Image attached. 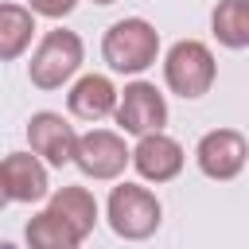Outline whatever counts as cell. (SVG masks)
Here are the masks:
<instances>
[{"label": "cell", "mask_w": 249, "mask_h": 249, "mask_svg": "<svg viewBox=\"0 0 249 249\" xmlns=\"http://www.w3.org/2000/svg\"><path fill=\"white\" fill-rule=\"evenodd\" d=\"M101 58L117 74H144L160 58V31L144 16H124V19L109 23V31L101 39Z\"/></svg>", "instance_id": "obj_1"}, {"label": "cell", "mask_w": 249, "mask_h": 249, "mask_svg": "<svg viewBox=\"0 0 249 249\" xmlns=\"http://www.w3.org/2000/svg\"><path fill=\"white\" fill-rule=\"evenodd\" d=\"M82 58H86L82 35L78 31H66V27H51L39 39V47L31 51L27 78H31L35 89H62L82 70Z\"/></svg>", "instance_id": "obj_2"}, {"label": "cell", "mask_w": 249, "mask_h": 249, "mask_svg": "<svg viewBox=\"0 0 249 249\" xmlns=\"http://www.w3.org/2000/svg\"><path fill=\"white\" fill-rule=\"evenodd\" d=\"M105 218H109V230L124 241H148L160 222H163V206L160 198L140 187V183H117L109 191V202H105Z\"/></svg>", "instance_id": "obj_3"}, {"label": "cell", "mask_w": 249, "mask_h": 249, "mask_svg": "<svg viewBox=\"0 0 249 249\" xmlns=\"http://www.w3.org/2000/svg\"><path fill=\"white\" fill-rule=\"evenodd\" d=\"M218 78V62H214V51L202 43V39H179L167 47L163 54V82L171 93L195 101V97H206L210 86Z\"/></svg>", "instance_id": "obj_4"}, {"label": "cell", "mask_w": 249, "mask_h": 249, "mask_svg": "<svg viewBox=\"0 0 249 249\" xmlns=\"http://www.w3.org/2000/svg\"><path fill=\"white\" fill-rule=\"evenodd\" d=\"M132 163V148L124 144L121 132L113 128H89L78 136V152H74V167L86 175V179H121L124 167Z\"/></svg>", "instance_id": "obj_5"}, {"label": "cell", "mask_w": 249, "mask_h": 249, "mask_svg": "<svg viewBox=\"0 0 249 249\" xmlns=\"http://www.w3.org/2000/svg\"><path fill=\"white\" fill-rule=\"evenodd\" d=\"M121 132L128 136H152V132H163L167 124V101L163 93L152 86V82H128L117 97V109H113Z\"/></svg>", "instance_id": "obj_6"}, {"label": "cell", "mask_w": 249, "mask_h": 249, "mask_svg": "<svg viewBox=\"0 0 249 249\" xmlns=\"http://www.w3.org/2000/svg\"><path fill=\"white\" fill-rule=\"evenodd\" d=\"M195 163L206 179H218V183H230L245 171L249 163V140L237 132V128H210L202 132V140L195 144Z\"/></svg>", "instance_id": "obj_7"}, {"label": "cell", "mask_w": 249, "mask_h": 249, "mask_svg": "<svg viewBox=\"0 0 249 249\" xmlns=\"http://www.w3.org/2000/svg\"><path fill=\"white\" fill-rule=\"evenodd\" d=\"M78 136H82V132H78L62 113H54V109H39V113H31V121H27V144H31V152H35L47 167H66V163H74Z\"/></svg>", "instance_id": "obj_8"}, {"label": "cell", "mask_w": 249, "mask_h": 249, "mask_svg": "<svg viewBox=\"0 0 249 249\" xmlns=\"http://www.w3.org/2000/svg\"><path fill=\"white\" fill-rule=\"evenodd\" d=\"M187 156H183V144L171 140L167 132H152V136H140L136 148H132V167L144 183H171L179 171H183Z\"/></svg>", "instance_id": "obj_9"}, {"label": "cell", "mask_w": 249, "mask_h": 249, "mask_svg": "<svg viewBox=\"0 0 249 249\" xmlns=\"http://www.w3.org/2000/svg\"><path fill=\"white\" fill-rule=\"evenodd\" d=\"M12 202H43L51 198V183H47V163L35 152H8L0 160Z\"/></svg>", "instance_id": "obj_10"}, {"label": "cell", "mask_w": 249, "mask_h": 249, "mask_svg": "<svg viewBox=\"0 0 249 249\" xmlns=\"http://www.w3.org/2000/svg\"><path fill=\"white\" fill-rule=\"evenodd\" d=\"M117 97H121V89L105 74H82L66 93V109L78 121H101L117 109Z\"/></svg>", "instance_id": "obj_11"}, {"label": "cell", "mask_w": 249, "mask_h": 249, "mask_svg": "<svg viewBox=\"0 0 249 249\" xmlns=\"http://www.w3.org/2000/svg\"><path fill=\"white\" fill-rule=\"evenodd\" d=\"M47 210H54L82 241L93 233V226H97V198H93V191H86V187H58V191H51V198H47Z\"/></svg>", "instance_id": "obj_12"}, {"label": "cell", "mask_w": 249, "mask_h": 249, "mask_svg": "<svg viewBox=\"0 0 249 249\" xmlns=\"http://www.w3.org/2000/svg\"><path fill=\"white\" fill-rule=\"evenodd\" d=\"M35 39V12L27 4L0 0V62L19 58Z\"/></svg>", "instance_id": "obj_13"}, {"label": "cell", "mask_w": 249, "mask_h": 249, "mask_svg": "<svg viewBox=\"0 0 249 249\" xmlns=\"http://www.w3.org/2000/svg\"><path fill=\"white\" fill-rule=\"evenodd\" d=\"M210 31L230 51L249 47V0H218V8L210 12Z\"/></svg>", "instance_id": "obj_14"}, {"label": "cell", "mask_w": 249, "mask_h": 249, "mask_svg": "<svg viewBox=\"0 0 249 249\" xmlns=\"http://www.w3.org/2000/svg\"><path fill=\"white\" fill-rule=\"evenodd\" d=\"M23 241L27 249H78L82 237L54 214V210H39L27 226H23Z\"/></svg>", "instance_id": "obj_15"}, {"label": "cell", "mask_w": 249, "mask_h": 249, "mask_svg": "<svg viewBox=\"0 0 249 249\" xmlns=\"http://www.w3.org/2000/svg\"><path fill=\"white\" fill-rule=\"evenodd\" d=\"M27 8L35 16H47V19H62L78 8V0H27Z\"/></svg>", "instance_id": "obj_16"}, {"label": "cell", "mask_w": 249, "mask_h": 249, "mask_svg": "<svg viewBox=\"0 0 249 249\" xmlns=\"http://www.w3.org/2000/svg\"><path fill=\"white\" fill-rule=\"evenodd\" d=\"M12 202V191H8V179H4V167H0V210Z\"/></svg>", "instance_id": "obj_17"}, {"label": "cell", "mask_w": 249, "mask_h": 249, "mask_svg": "<svg viewBox=\"0 0 249 249\" xmlns=\"http://www.w3.org/2000/svg\"><path fill=\"white\" fill-rule=\"evenodd\" d=\"M93 4H101V8H105V4H117V0H93Z\"/></svg>", "instance_id": "obj_18"}]
</instances>
